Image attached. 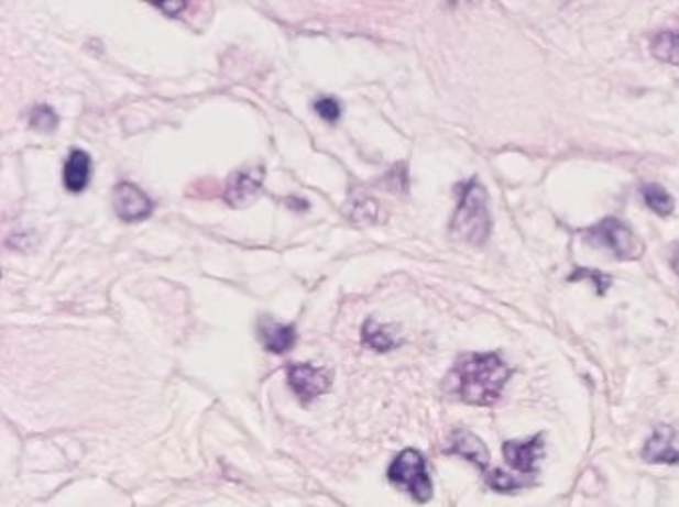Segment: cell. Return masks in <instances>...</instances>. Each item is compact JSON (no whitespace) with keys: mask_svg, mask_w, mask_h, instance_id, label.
Returning <instances> with one entry per match:
<instances>
[{"mask_svg":"<svg viewBox=\"0 0 679 507\" xmlns=\"http://www.w3.org/2000/svg\"><path fill=\"white\" fill-rule=\"evenodd\" d=\"M513 371L494 352L462 354L449 374L450 393L471 406L499 403Z\"/></svg>","mask_w":679,"mask_h":507,"instance_id":"cell-1","label":"cell"},{"mask_svg":"<svg viewBox=\"0 0 679 507\" xmlns=\"http://www.w3.org/2000/svg\"><path fill=\"white\" fill-rule=\"evenodd\" d=\"M492 216L489 194L479 179L459 186V203L450 221L452 238L481 247L491 235Z\"/></svg>","mask_w":679,"mask_h":507,"instance_id":"cell-2","label":"cell"},{"mask_svg":"<svg viewBox=\"0 0 679 507\" xmlns=\"http://www.w3.org/2000/svg\"><path fill=\"white\" fill-rule=\"evenodd\" d=\"M585 239L596 247L607 249L620 261H638L646 253L644 241L617 218L602 219L596 225L585 229Z\"/></svg>","mask_w":679,"mask_h":507,"instance_id":"cell-3","label":"cell"},{"mask_svg":"<svg viewBox=\"0 0 679 507\" xmlns=\"http://www.w3.org/2000/svg\"><path fill=\"white\" fill-rule=\"evenodd\" d=\"M387 476L391 484L405 489L417 504H427L432 499V482L427 472V462L418 450H403L388 466Z\"/></svg>","mask_w":679,"mask_h":507,"instance_id":"cell-4","label":"cell"},{"mask_svg":"<svg viewBox=\"0 0 679 507\" xmlns=\"http://www.w3.org/2000/svg\"><path fill=\"white\" fill-rule=\"evenodd\" d=\"M331 373L325 368H317L314 364H289L287 368V384L293 394L304 404L314 403L321 394L331 388Z\"/></svg>","mask_w":679,"mask_h":507,"instance_id":"cell-5","label":"cell"},{"mask_svg":"<svg viewBox=\"0 0 679 507\" xmlns=\"http://www.w3.org/2000/svg\"><path fill=\"white\" fill-rule=\"evenodd\" d=\"M502 454L514 472H521V476H534L538 474V464L544 458V436L536 434L523 442L508 440L502 444Z\"/></svg>","mask_w":679,"mask_h":507,"instance_id":"cell-6","label":"cell"},{"mask_svg":"<svg viewBox=\"0 0 679 507\" xmlns=\"http://www.w3.org/2000/svg\"><path fill=\"white\" fill-rule=\"evenodd\" d=\"M112 206H114L116 216L130 223L147 219L154 211L152 199L140 187L128 184V181H122L114 187Z\"/></svg>","mask_w":679,"mask_h":507,"instance_id":"cell-7","label":"cell"},{"mask_svg":"<svg viewBox=\"0 0 679 507\" xmlns=\"http://www.w3.org/2000/svg\"><path fill=\"white\" fill-rule=\"evenodd\" d=\"M644 460L649 464H679V428L659 426L644 445Z\"/></svg>","mask_w":679,"mask_h":507,"instance_id":"cell-8","label":"cell"},{"mask_svg":"<svg viewBox=\"0 0 679 507\" xmlns=\"http://www.w3.org/2000/svg\"><path fill=\"white\" fill-rule=\"evenodd\" d=\"M258 337H260L263 349L273 352V354H285V352L292 351L295 342H297L295 327L282 324L267 315H263L262 319L258 321Z\"/></svg>","mask_w":679,"mask_h":507,"instance_id":"cell-9","label":"cell"},{"mask_svg":"<svg viewBox=\"0 0 679 507\" xmlns=\"http://www.w3.org/2000/svg\"><path fill=\"white\" fill-rule=\"evenodd\" d=\"M263 172L262 167H253V169H241L231 176L228 189H226V201L240 208L248 206L253 197L262 191Z\"/></svg>","mask_w":679,"mask_h":507,"instance_id":"cell-10","label":"cell"},{"mask_svg":"<svg viewBox=\"0 0 679 507\" xmlns=\"http://www.w3.org/2000/svg\"><path fill=\"white\" fill-rule=\"evenodd\" d=\"M450 454L462 455L464 460L472 462L474 466L481 467L482 472L486 474L489 466H491V452L489 448L484 445L481 438L477 434H472L469 430H457L452 438H450Z\"/></svg>","mask_w":679,"mask_h":507,"instance_id":"cell-11","label":"cell"},{"mask_svg":"<svg viewBox=\"0 0 679 507\" xmlns=\"http://www.w3.org/2000/svg\"><path fill=\"white\" fill-rule=\"evenodd\" d=\"M90 176H92V159L84 150H73L64 164V187L70 194H83L90 184Z\"/></svg>","mask_w":679,"mask_h":507,"instance_id":"cell-12","label":"cell"},{"mask_svg":"<svg viewBox=\"0 0 679 507\" xmlns=\"http://www.w3.org/2000/svg\"><path fill=\"white\" fill-rule=\"evenodd\" d=\"M649 51H651V56L661 63L679 66V31L659 32L658 36L651 41Z\"/></svg>","mask_w":679,"mask_h":507,"instance_id":"cell-13","label":"cell"},{"mask_svg":"<svg viewBox=\"0 0 679 507\" xmlns=\"http://www.w3.org/2000/svg\"><path fill=\"white\" fill-rule=\"evenodd\" d=\"M642 197L656 216L659 218H669L673 213V197L669 196L668 191L658 184H648V186L642 187Z\"/></svg>","mask_w":679,"mask_h":507,"instance_id":"cell-14","label":"cell"},{"mask_svg":"<svg viewBox=\"0 0 679 507\" xmlns=\"http://www.w3.org/2000/svg\"><path fill=\"white\" fill-rule=\"evenodd\" d=\"M363 342L376 352L393 351L397 346L395 334L388 331L387 327L376 324L373 319L363 324Z\"/></svg>","mask_w":679,"mask_h":507,"instance_id":"cell-15","label":"cell"},{"mask_svg":"<svg viewBox=\"0 0 679 507\" xmlns=\"http://www.w3.org/2000/svg\"><path fill=\"white\" fill-rule=\"evenodd\" d=\"M484 480H486V486L494 489V492H499V494H514V492H518L523 487L533 486V482H528L524 477L513 476V474H506V472H501V470H489L484 474Z\"/></svg>","mask_w":679,"mask_h":507,"instance_id":"cell-16","label":"cell"},{"mask_svg":"<svg viewBox=\"0 0 679 507\" xmlns=\"http://www.w3.org/2000/svg\"><path fill=\"white\" fill-rule=\"evenodd\" d=\"M349 221H355V223H375L379 218V206H376L375 199L371 197L359 196L355 199H351L349 203Z\"/></svg>","mask_w":679,"mask_h":507,"instance_id":"cell-17","label":"cell"},{"mask_svg":"<svg viewBox=\"0 0 679 507\" xmlns=\"http://www.w3.org/2000/svg\"><path fill=\"white\" fill-rule=\"evenodd\" d=\"M29 122H31L32 130H36V132L53 134L54 130L58 128V115L51 106H36L31 110Z\"/></svg>","mask_w":679,"mask_h":507,"instance_id":"cell-18","label":"cell"},{"mask_svg":"<svg viewBox=\"0 0 679 507\" xmlns=\"http://www.w3.org/2000/svg\"><path fill=\"white\" fill-rule=\"evenodd\" d=\"M592 280V285L596 287L598 295H606V290L610 289V285H612V279L604 275V273H600V271L594 269H576L574 275L570 277V280Z\"/></svg>","mask_w":679,"mask_h":507,"instance_id":"cell-19","label":"cell"},{"mask_svg":"<svg viewBox=\"0 0 679 507\" xmlns=\"http://www.w3.org/2000/svg\"><path fill=\"white\" fill-rule=\"evenodd\" d=\"M314 108L319 118H324L329 124H335L341 118V104L335 98H319Z\"/></svg>","mask_w":679,"mask_h":507,"instance_id":"cell-20","label":"cell"},{"mask_svg":"<svg viewBox=\"0 0 679 507\" xmlns=\"http://www.w3.org/2000/svg\"><path fill=\"white\" fill-rule=\"evenodd\" d=\"M156 9L166 12L167 16H176L188 7V2H152Z\"/></svg>","mask_w":679,"mask_h":507,"instance_id":"cell-21","label":"cell"},{"mask_svg":"<svg viewBox=\"0 0 679 507\" xmlns=\"http://www.w3.org/2000/svg\"><path fill=\"white\" fill-rule=\"evenodd\" d=\"M669 263H671V267H673V271L678 273L679 277V243L678 245H676V247L671 249V255H669Z\"/></svg>","mask_w":679,"mask_h":507,"instance_id":"cell-22","label":"cell"}]
</instances>
